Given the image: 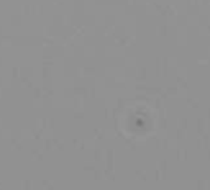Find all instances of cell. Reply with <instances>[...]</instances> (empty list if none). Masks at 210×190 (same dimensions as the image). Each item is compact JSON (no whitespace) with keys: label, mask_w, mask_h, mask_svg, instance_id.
Wrapping results in <instances>:
<instances>
[]
</instances>
